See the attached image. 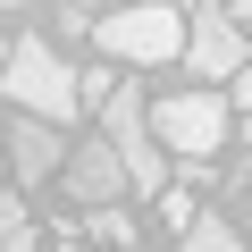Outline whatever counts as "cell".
<instances>
[{
	"mask_svg": "<svg viewBox=\"0 0 252 252\" xmlns=\"http://www.w3.org/2000/svg\"><path fill=\"white\" fill-rule=\"evenodd\" d=\"M0 93L17 101V118H42V126H59V135H67V118L84 109V76H76L42 34H17V42H9V59H0Z\"/></svg>",
	"mask_w": 252,
	"mask_h": 252,
	"instance_id": "cell-1",
	"label": "cell"
},
{
	"mask_svg": "<svg viewBox=\"0 0 252 252\" xmlns=\"http://www.w3.org/2000/svg\"><path fill=\"white\" fill-rule=\"evenodd\" d=\"M185 34H193V17H177V0H143V9H109V17H93V42H101L109 59H135V67L185 59Z\"/></svg>",
	"mask_w": 252,
	"mask_h": 252,
	"instance_id": "cell-2",
	"label": "cell"
},
{
	"mask_svg": "<svg viewBox=\"0 0 252 252\" xmlns=\"http://www.w3.org/2000/svg\"><path fill=\"white\" fill-rule=\"evenodd\" d=\"M101 135L118 143V160H126V177H135V193H168V152H160L152 101H143L135 84H118V93L101 101Z\"/></svg>",
	"mask_w": 252,
	"mask_h": 252,
	"instance_id": "cell-3",
	"label": "cell"
},
{
	"mask_svg": "<svg viewBox=\"0 0 252 252\" xmlns=\"http://www.w3.org/2000/svg\"><path fill=\"white\" fill-rule=\"evenodd\" d=\"M152 126H160V152H177V160L210 168V152L227 143V93H210V84H185V93L152 101Z\"/></svg>",
	"mask_w": 252,
	"mask_h": 252,
	"instance_id": "cell-4",
	"label": "cell"
},
{
	"mask_svg": "<svg viewBox=\"0 0 252 252\" xmlns=\"http://www.w3.org/2000/svg\"><path fill=\"white\" fill-rule=\"evenodd\" d=\"M84 210H118L126 193H135V177H126V160H118V143L109 135H93V143H76L67 152V177H59Z\"/></svg>",
	"mask_w": 252,
	"mask_h": 252,
	"instance_id": "cell-5",
	"label": "cell"
},
{
	"mask_svg": "<svg viewBox=\"0 0 252 252\" xmlns=\"http://www.w3.org/2000/svg\"><path fill=\"white\" fill-rule=\"evenodd\" d=\"M185 67H193L202 84H227V76H244V67H252V51H244V26H235L227 9H193V34H185Z\"/></svg>",
	"mask_w": 252,
	"mask_h": 252,
	"instance_id": "cell-6",
	"label": "cell"
},
{
	"mask_svg": "<svg viewBox=\"0 0 252 252\" xmlns=\"http://www.w3.org/2000/svg\"><path fill=\"white\" fill-rule=\"evenodd\" d=\"M67 135H59V126H42V118H17L9 126V168L26 177V185H42V177H67Z\"/></svg>",
	"mask_w": 252,
	"mask_h": 252,
	"instance_id": "cell-7",
	"label": "cell"
},
{
	"mask_svg": "<svg viewBox=\"0 0 252 252\" xmlns=\"http://www.w3.org/2000/svg\"><path fill=\"white\" fill-rule=\"evenodd\" d=\"M177 252H244V235H235L227 219H210V210H202V219L177 235Z\"/></svg>",
	"mask_w": 252,
	"mask_h": 252,
	"instance_id": "cell-8",
	"label": "cell"
},
{
	"mask_svg": "<svg viewBox=\"0 0 252 252\" xmlns=\"http://www.w3.org/2000/svg\"><path fill=\"white\" fill-rule=\"evenodd\" d=\"M84 227H93V244H101V252H143L126 210H84Z\"/></svg>",
	"mask_w": 252,
	"mask_h": 252,
	"instance_id": "cell-9",
	"label": "cell"
},
{
	"mask_svg": "<svg viewBox=\"0 0 252 252\" xmlns=\"http://www.w3.org/2000/svg\"><path fill=\"white\" fill-rule=\"evenodd\" d=\"M177 177H185V185H168V193H160V219H168V227L185 235V227L202 219V202H193V168H177Z\"/></svg>",
	"mask_w": 252,
	"mask_h": 252,
	"instance_id": "cell-10",
	"label": "cell"
},
{
	"mask_svg": "<svg viewBox=\"0 0 252 252\" xmlns=\"http://www.w3.org/2000/svg\"><path fill=\"white\" fill-rule=\"evenodd\" d=\"M9 235H26V202H17V193H0V244H9Z\"/></svg>",
	"mask_w": 252,
	"mask_h": 252,
	"instance_id": "cell-11",
	"label": "cell"
},
{
	"mask_svg": "<svg viewBox=\"0 0 252 252\" xmlns=\"http://www.w3.org/2000/svg\"><path fill=\"white\" fill-rule=\"evenodd\" d=\"M235 109H244V118H252V67H244V76H235Z\"/></svg>",
	"mask_w": 252,
	"mask_h": 252,
	"instance_id": "cell-12",
	"label": "cell"
},
{
	"mask_svg": "<svg viewBox=\"0 0 252 252\" xmlns=\"http://www.w3.org/2000/svg\"><path fill=\"white\" fill-rule=\"evenodd\" d=\"M227 17H235V26H252V0H227Z\"/></svg>",
	"mask_w": 252,
	"mask_h": 252,
	"instance_id": "cell-13",
	"label": "cell"
},
{
	"mask_svg": "<svg viewBox=\"0 0 252 252\" xmlns=\"http://www.w3.org/2000/svg\"><path fill=\"white\" fill-rule=\"evenodd\" d=\"M17 9H34V0H0V17H17Z\"/></svg>",
	"mask_w": 252,
	"mask_h": 252,
	"instance_id": "cell-14",
	"label": "cell"
},
{
	"mask_svg": "<svg viewBox=\"0 0 252 252\" xmlns=\"http://www.w3.org/2000/svg\"><path fill=\"white\" fill-rule=\"evenodd\" d=\"M244 152H252V118H244Z\"/></svg>",
	"mask_w": 252,
	"mask_h": 252,
	"instance_id": "cell-15",
	"label": "cell"
},
{
	"mask_svg": "<svg viewBox=\"0 0 252 252\" xmlns=\"http://www.w3.org/2000/svg\"><path fill=\"white\" fill-rule=\"evenodd\" d=\"M67 9H93V0H67Z\"/></svg>",
	"mask_w": 252,
	"mask_h": 252,
	"instance_id": "cell-16",
	"label": "cell"
},
{
	"mask_svg": "<svg viewBox=\"0 0 252 252\" xmlns=\"http://www.w3.org/2000/svg\"><path fill=\"white\" fill-rule=\"evenodd\" d=\"M0 59H9V42H0Z\"/></svg>",
	"mask_w": 252,
	"mask_h": 252,
	"instance_id": "cell-17",
	"label": "cell"
}]
</instances>
